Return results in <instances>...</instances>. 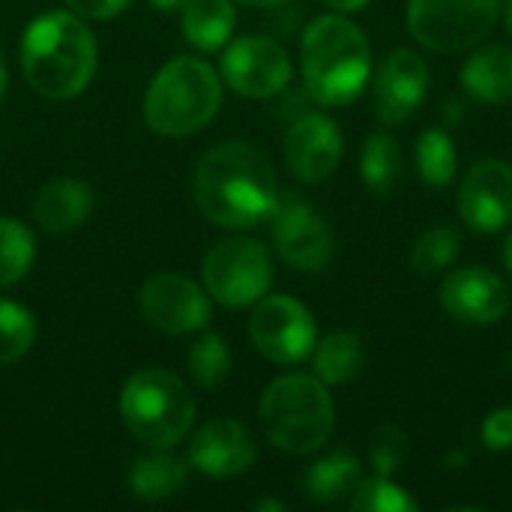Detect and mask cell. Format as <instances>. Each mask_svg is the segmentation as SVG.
I'll return each mask as SVG.
<instances>
[{
    "label": "cell",
    "instance_id": "6da1fadb",
    "mask_svg": "<svg viewBox=\"0 0 512 512\" xmlns=\"http://www.w3.org/2000/svg\"><path fill=\"white\" fill-rule=\"evenodd\" d=\"M276 198L273 162L255 144L225 141L198 162L195 201L213 225L252 228L270 216Z\"/></svg>",
    "mask_w": 512,
    "mask_h": 512
},
{
    "label": "cell",
    "instance_id": "7a4b0ae2",
    "mask_svg": "<svg viewBox=\"0 0 512 512\" xmlns=\"http://www.w3.org/2000/svg\"><path fill=\"white\" fill-rule=\"evenodd\" d=\"M96 36L87 21L66 12H45L21 36V69L27 84L54 102L78 96L96 72Z\"/></svg>",
    "mask_w": 512,
    "mask_h": 512
},
{
    "label": "cell",
    "instance_id": "3957f363",
    "mask_svg": "<svg viewBox=\"0 0 512 512\" xmlns=\"http://www.w3.org/2000/svg\"><path fill=\"white\" fill-rule=\"evenodd\" d=\"M303 81L318 105L339 108L354 102L372 69L366 33L348 15H321L303 33Z\"/></svg>",
    "mask_w": 512,
    "mask_h": 512
},
{
    "label": "cell",
    "instance_id": "277c9868",
    "mask_svg": "<svg viewBox=\"0 0 512 512\" xmlns=\"http://www.w3.org/2000/svg\"><path fill=\"white\" fill-rule=\"evenodd\" d=\"M222 105V81L201 57L168 60L147 87L144 120L156 135L183 138L204 129Z\"/></svg>",
    "mask_w": 512,
    "mask_h": 512
},
{
    "label": "cell",
    "instance_id": "5b68a950",
    "mask_svg": "<svg viewBox=\"0 0 512 512\" xmlns=\"http://www.w3.org/2000/svg\"><path fill=\"white\" fill-rule=\"evenodd\" d=\"M264 435L273 447L291 456L321 450L336 426V408L321 378L285 375L276 378L258 405Z\"/></svg>",
    "mask_w": 512,
    "mask_h": 512
},
{
    "label": "cell",
    "instance_id": "8992f818",
    "mask_svg": "<svg viewBox=\"0 0 512 512\" xmlns=\"http://www.w3.org/2000/svg\"><path fill=\"white\" fill-rule=\"evenodd\" d=\"M120 417L141 444L171 450L195 423V399L177 375L165 369H141L120 393Z\"/></svg>",
    "mask_w": 512,
    "mask_h": 512
},
{
    "label": "cell",
    "instance_id": "52a82bcc",
    "mask_svg": "<svg viewBox=\"0 0 512 512\" xmlns=\"http://www.w3.org/2000/svg\"><path fill=\"white\" fill-rule=\"evenodd\" d=\"M273 282L270 252L258 240L231 237L204 258V291L225 309L255 306Z\"/></svg>",
    "mask_w": 512,
    "mask_h": 512
},
{
    "label": "cell",
    "instance_id": "ba28073f",
    "mask_svg": "<svg viewBox=\"0 0 512 512\" xmlns=\"http://www.w3.org/2000/svg\"><path fill=\"white\" fill-rule=\"evenodd\" d=\"M501 0H408L411 36L429 51H468L498 18Z\"/></svg>",
    "mask_w": 512,
    "mask_h": 512
},
{
    "label": "cell",
    "instance_id": "9c48e42d",
    "mask_svg": "<svg viewBox=\"0 0 512 512\" xmlns=\"http://www.w3.org/2000/svg\"><path fill=\"white\" fill-rule=\"evenodd\" d=\"M273 222V243L285 264L303 273H318L333 261V231L330 225L306 204V198L285 192L276 198L270 216Z\"/></svg>",
    "mask_w": 512,
    "mask_h": 512
},
{
    "label": "cell",
    "instance_id": "30bf717a",
    "mask_svg": "<svg viewBox=\"0 0 512 512\" xmlns=\"http://www.w3.org/2000/svg\"><path fill=\"white\" fill-rule=\"evenodd\" d=\"M252 345L279 366H294L315 351V318L294 297H261L249 321Z\"/></svg>",
    "mask_w": 512,
    "mask_h": 512
},
{
    "label": "cell",
    "instance_id": "8fae6325",
    "mask_svg": "<svg viewBox=\"0 0 512 512\" xmlns=\"http://www.w3.org/2000/svg\"><path fill=\"white\" fill-rule=\"evenodd\" d=\"M222 78L246 99H267L288 87L291 57L267 36H240L222 54Z\"/></svg>",
    "mask_w": 512,
    "mask_h": 512
},
{
    "label": "cell",
    "instance_id": "7c38bea8",
    "mask_svg": "<svg viewBox=\"0 0 512 512\" xmlns=\"http://www.w3.org/2000/svg\"><path fill=\"white\" fill-rule=\"evenodd\" d=\"M138 309L153 330L183 336L210 321V294L180 273H156L141 285Z\"/></svg>",
    "mask_w": 512,
    "mask_h": 512
},
{
    "label": "cell",
    "instance_id": "4fadbf2b",
    "mask_svg": "<svg viewBox=\"0 0 512 512\" xmlns=\"http://www.w3.org/2000/svg\"><path fill=\"white\" fill-rule=\"evenodd\" d=\"M459 216L480 234H495L512 222V165L501 159L477 162L459 189Z\"/></svg>",
    "mask_w": 512,
    "mask_h": 512
},
{
    "label": "cell",
    "instance_id": "5bb4252c",
    "mask_svg": "<svg viewBox=\"0 0 512 512\" xmlns=\"http://www.w3.org/2000/svg\"><path fill=\"white\" fill-rule=\"evenodd\" d=\"M441 306L459 324L492 327L510 312V288L486 267H465L444 279Z\"/></svg>",
    "mask_w": 512,
    "mask_h": 512
},
{
    "label": "cell",
    "instance_id": "9a60e30c",
    "mask_svg": "<svg viewBox=\"0 0 512 512\" xmlns=\"http://www.w3.org/2000/svg\"><path fill=\"white\" fill-rule=\"evenodd\" d=\"M429 90V66L411 48H396L384 57L375 75V108L381 123H408Z\"/></svg>",
    "mask_w": 512,
    "mask_h": 512
},
{
    "label": "cell",
    "instance_id": "2e32d148",
    "mask_svg": "<svg viewBox=\"0 0 512 512\" xmlns=\"http://www.w3.org/2000/svg\"><path fill=\"white\" fill-rule=\"evenodd\" d=\"M285 162L303 183H324L342 159V132L327 114H303L285 135Z\"/></svg>",
    "mask_w": 512,
    "mask_h": 512
},
{
    "label": "cell",
    "instance_id": "e0dca14e",
    "mask_svg": "<svg viewBox=\"0 0 512 512\" xmlns=\"http://www.w3.org/2000/svg\"><path fill=\"white\" fill-rule=\"evenodd\" d=\"M258 456L252 432L237 420H213L192 435L189 462L207 477H237L252 468Z\"/></svg>",
    "mask_w": 512,
    "mask_h": 512
},
{
    "label": "cell",
    "instance_id": "ac0fdd59",
    "mask_svg": "<svg viewBox=\"0 0 512 512\" xmlns=\"http://www.w3.org/2000/svg\"><path fill=\"white\" fill-rule=\"evenodd\" d=\"M90 210H93V192L87 183H81L75 177H60V180L45 183L33 201L36 222L54 234L81 228L87 222Z\"/></svg>",
    "mask_w": 512,
    "mask_h": 512
},
{
    "label": "cell",
    "instance_id": "d6986e66",
    "mask_svg": "<svg viewBox=\"0 0 512 512\" xmlns=\"http://www.w3.org/2000/svg\"><path fill=\"white\" fill-rule=\"evenodd\" d=\"M462 87L471 99L486 105H504L512 99V48L486 45L474 51L462 72Z\"/></svg>",
    "mask_w": 512,
    "mask_h": 512
},
{
    "label": "cell",
    "instance_id": "ffe728a7",
    "mask_svg": "<svg viewBox=\"0 0 512 512\" xmlns=\"http://www.w3.org/2000/svg\"><path fill=\"white\" fill-rule=\"evenodd\" d=\"M360 483H363L360 459L354 453H345V450L318 459L303 477L306 495L315 504H339V501L351 498Z\"/></svg>",
    "mask_w": 512,
    "mask_h": 512
},
{
    "label": "cell",
    "instance_id": "44dd1931",
    "mask_svg": "<svg viewBox=\"0 0 512 512\" xmlns=\"http://www.w3.org/2000/svg\"><path fill=\"white\" fill-rule=\"evenodd\" d=\"M237 24L234 0H186L183 3V36L198 51L222 48Z\"/></svg>",
    "mask_w": 512,
    "mask_h": 512
},
{
    "label": "cell",
    "instance_id": "7402d4cb",
    "mask_svg": "<svg viewBox=\"0 0 512 512\" xmlns=\"http://www.w3.org/2000/svg\"><path fill=\"white\" fill-rule=\"evenodd\" d=\"M186 471L189 465L168 453V450H156L150 456H141L132 471H129V489L138 501H165L171 495L180 492V486L186 483Z\"/></svg>",
    "mask_w": 512,
    "mask_h": 512
},
{
    "label": "cell",
    "instance_id": "603a6c76",
    "mask_svg": "<svg viewBox=\"0 0 512 512\" xmlns=\"http://www.w3.org/2000/svg\"><path fill=\"white\" fill-rule=\"evenodd\" d=\"M366 363V351L360 336L354 333H330L315 345V375L324 384H348L360 375Z\"/></svg>",
    "mask_w": 512,
    "mask_h": 512
},
{
    "label": "cell",
    "instance_id": "cb8c5ba5",
    "mask_svg": "<svg viewBox=\"0 0 512 512\" xmlns=\"http://www.w3.org/2000/svg\"><path fill=\"white\" fill-rule=\"evenodd\" d=\"M360 174L363 183L372 192H390L402 180V147L390 132H375L363 144L360 156Z\"/></svg>",
    "mask_w": 512,
    "mask_h": 512
},
{
    "label": "cell",
    "instance_id": "d4e9b609",
    "mask_svg": "<svg viewBox=\"0 0 512 512\" xmlns=\"http://www.w3.org/2000/svg\"><path fill=\"white\" fill-rule=\"evenodd\" d=\"M36 255V240L30 228L18 219H0V288L15 285L27 276Z\"/></svg>",
    "mask_w": 512,
    "mask_h": 512
},
{
    "label": "cell",
    "instance_id": "484cf974",
    "mask_svg": "<svg viewBox=\"0 0 512 512\" xmlns=\"http://www.w3.org/2000/svg\"><path fill=\"white\" fill-rule=\"evenodd\" d=\"M417 168L429 186H447L456 177L459 159L453 138L444 129H426L417 141Z\"/></svg>",
    "mask_w": 512,
    "mask_h": 512
},
{
    "label": "cell",
    "instance_id": "4316f807",
    "mask_svg": "<svg viewBox=\"0 0 512 512\" xmlns=\"http://www.w3.org/2000/svg\"><path fill=\"white\" fill-rule=\"evenodd\" d=\"M189 375L201 387H219L231 372V351L219 333H204L186 354Z\"/></svg>",
    "mask_w": 512,
    "mask_h": 512
},
{
    "label": "cell",
    "instance_id": "83f0119b",
    "mask_svg": "<svg viewBox=\"0 0 512 512\" xmlns=\"http://www.w3.org/2000/svg\"><path fill=\"white\" fill-rule=\"evenodd\" d=\"M459 249H462V237L456 228L450 225H435L429 228L411 249V267L423 276L429 273H438L444 267H450L456 258H459Z\"/></svg>",
    "mask_w": 512,
    "mask_h": 512
},
{
    "label": "cell",
    "instance_id": "f1b7e54d",
    "mask_svg": "<svg viewBox=\"0 0 512 512\" xmlns=\"http://www.w3.org/2000/svg\"><path fill=\"white\" fill-rule=\"evenodd\" d=\"M36 339V321L33 315L9 300H0V366H9L21 360Z\"/></svg>",
    "mask_w": 512,
    "mask_h": 512
},
{
    "label": "cell",
    "instance_id": "f546056e",
    "mask_svg": "<svg viewBox=\"0 0 512 512\" xmlns=\"http://www.w3.org/2000/svg\"><path fill=\"white\" fill-rule=\"evenodd\" d=\"M351 510L357 512H414L417 504L405 495V489H399L396 483H390L387 477L378 480H363L357 486V492L351 495Z\"/></svg>",
    "mask_w": 512,
    "mask_h": 512
},
{
    "label": "cell",
    "instance_id": "4dcf8cb0",
    "mask_svg": "<svg viewBox=\"0 0 512 512\" xmlns=\"http://www.w3.org/2000/svg\"><path fill=\"white\" fill-rule=\"evenodd\" d=\"M408 456V435L396 426H381L369 441V459L378 477H390L405 465Z\"/></svg>",
    "mask_w": 512,
    "mask_h": 512
},
{
    "label": "cell",
    "instance_id": "1f68e13d",
    "mask_svg": "<svg viewBox=\"0 0 512 512\" xmlns=\"http://www.w3.org/2000/svg\"><path fill=\"white\" fill-rule=\"evenodd\" d=\"M483 444L489 450H510L512 447V408H501L486 417L483 423Z\"/></svg>",
    "mask_w": 512,
    "mask_h": 512
},
{
    "label": "cell",
    "instance_id": "d6a6232c",
    "mask_svg": "<svg viewBox=\"0 0 512 512\" xmlns=\"http://www.w3.org/2000/svg\"><path fill=\"white\" fill-rule=\"evenodd\" d=\"M63 3H66V9L72 15H78L84 21H93V18L108 21V18L120 15L129 6V0H63Z\"/></svg>",
    "mask_w": 512,
    "mask_h": 512
},
{
    "label": "cell",
    "instance_id": "836d02e7",
    "mask_svg": "<svg viewBox=\"0 0 512 512\" xmlns=\"http://www.w3.org/2000/svg\"><path fill=\"white\" fill-rule=\"evenodd\" d=\"M324 6H330L333 12H339V15H354V12H360V9H366V3L369 0H321Z\"/></svg>",
    "mask_w": 512,
    "mask_h": 512
},
{
    "label": "cell",
    "instance_id": "e575fe53",
    "mask_svg": "<svg viewBox=\"0 0 512 512\" xmlns=\"http://www.w3.org/2000/svg\"><path fill=\"white\" fill-rule=\"evenodd\" d=\"M159 12H174V9H183L186 0H150Z\"/></svg>",
    "mask_w": 512,
    "mask_h": 512
},
{
    "label": "cell",
    "instance_id": "d590c367",
    "mask_svg": "<svg viewBox=\"0 0 512 512\" xmlns=\"http://www.w3.org/2000/svg\"><path fill=\"white\" fill-rule=\"evenodd\" d=\"M3 93H6V57H3V48H0V102H3Z\"/></svg>",
    "mask_w": 512,
    "mask_h": 512
},
{
    "label": "cell",
    "instance_id": "8d00e7d4",
    "mask_svg": "<svg viewBox=\"0 0 512 512\" xmlns=\"http://www.w3.org/2000/svg\"><path fill=\"white\" fill-rule=\"evenodd\" d=\"M240 3H246V6H258V9H267V6H279V3H285V0H240Z\"/></svg>",
    "mask_w": 512,
    "mask_h": 512
},
{
    "label": "cell",
    "instance_id": "74e56055",
    "mask_svg": "<svg viewBox=\"0 0 512 512\" xmlns=\"http://www.w3.org/2000/svg\"><path fill=\"white\" fill-rule=\"evenodd\" d=\"M504 267H507V273L512 276V234L507 237V246H504Z\"/></svg>",
    "mask_w": 512,
    "mask_h": 512
},
{
    "label": "cell",
    "instance_id": "f35d334b",
    "mask_svg": "<svg viewBox=\"0 0 512 512\" xmlns=\"http://www.w3.org/2000/svg\"><path fill=\"white\" fill-rule=\"evenodd\" d=\"M255 510H276V512H282L285 510V504H279V501H261V504H258V507H255Z\"/></svg>",
    "mask_w": 512,
    "mask_h": 512
},
{
    "label": "cell",
    "instance_id": "ab89813d",
    "mask_svg": "<svg viewBox=\"0 0 512 512\" xmlns=\"http://www.w3.org/2000/svg\"><path fill=\"white\" fill-rule=\"evenodd\" d=\"M504 21H507V30L512 36V0H504Z\"/></svg>",
    "mask_w": 512,
    "mask_h": 512
},
{
    "label": "cell",
    "instance_id": "60d3db41",
    "mask_svg": "<svg viewBox=\"0 0 512 512\" xmlns=\"http://www.w3.org/2000/svg\"><path fill=\"white\" fill-rule=\"evenodd\" d=\"M510 363H512V354H510Z\"/></svg>",
    "mask_w": 512,
    "mask_h": 512
}]
</instances>
